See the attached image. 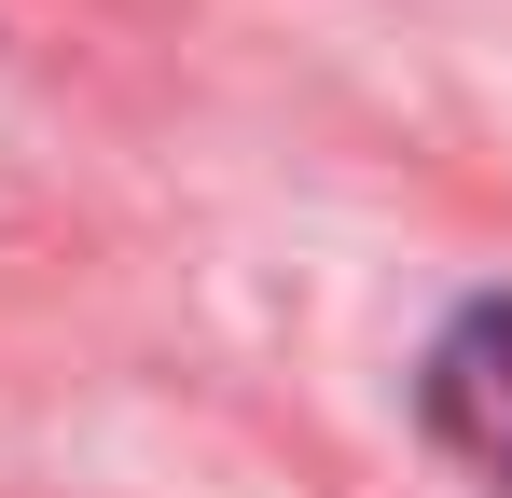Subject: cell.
<instances>
[{
  "label": "cell",
  "mask_w": 512,
  "mask_h": 498,
  "mask_svg": "<svg viewBox=\"0 0 512 498\" xmlns=\"http://www.w3.org/2000/svg\"><path fill=\"white\" fill-rule=\"evenodd\" d=\"M429 429H443V457H471L512 498V291L429 346Z\"/></svg>",
  "instance_id": "1"
}]
</instances>
